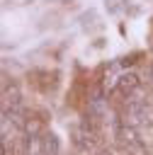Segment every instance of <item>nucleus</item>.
I'll use <instances>...</instances> for the list:
<instances>
[{
  "mask_svg": "<svg viewBox=\"0 0 153 155\" xmlns=\"http://www.w3.org/2000/svg\"><path fill=\"white\" fill-rule=\"evenodd\" d=\"M141 87V78H138V73H134V70H126V73H121V75H117L114 78V82H112V94L114 97H131L136 90Z\"/></svg>",
  "mask_w": 153,
  "mask_h": 155,
  "instance_id": "nucleus-1",
  "label": "nucleus"
},
{
  "mask_svg": "<svg viewBox=\"0 0 153 155\" xmlns=\"http://www.w3.org/2000/svg\"><path fill=\"white\" fill-rule=\"evenodd\" d=\"M39 150H41V155H61V143H58L56 133L44 131L39 136Z\"/></svg>",
  "mask_w": 153,
  "mask_h": 155,
  "instance_id": "nucleus-2",
  "label": "nucleus"
},
{
  "mask_svg": "<svg viewBox=\"0 0 153 155\" xmlns=\"http://www.w3.org/2000/svg\"><path fill=\"white\" fill-rule=\"evenodd\" d=\"M104 5H107V12L109 15H119V12L126 10L129 0H104Z\"/></svg>",
  "mask_w": 153,
  "mask_h": 155,
  "instance_id": "nucleus-3",
  "label": "nucleus"
}]
</instances>
